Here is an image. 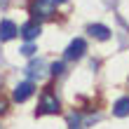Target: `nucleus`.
<instances>
[{
    "label": "nucleus",
    "mask_w": 129,
    "mask_h": 129,
    "mask_svg": "<svg viewBox=\"0 0 129 129\" xmlns=\"http://www.w3.org/2000/svg\"><path fill=\"white\" fill-rule=\"evenodd\" d=\"M35 92V87H33V82H21V85H17L14 87V94H12V99L17 103H24L28 96H31Z\"/></svg>",
    "instance_id": "nucleus-5"
},
{
    "label": "nucleus",
    "mask_w": 129,
    "mask_h": 129,
    "mask_svg": "<svg viewBox=\"0 0 129 129\" xmlns=\"http://www.w3.org/2000/svg\"><path fill=\"white\" fill-rule=\"evenodd\" d=\"M17 33H19V28H17L14 21H10V19H3V21H0V40H3V42L12 40Z\"/></svg>",
    "instance_id": "nucleus-6"
},
{
    "label": "nucleus",
    "mask_w": 129,
    "mask_h": 129,
    "mask_svg": "<svg viewBox=\"0 0 129 129\" xmlns=\"http://www.w3.org/2000/svg\"><path fill=\"white\" fill-rule=\"evenodd\" d=\"M40 33H42V28H40V24H38V21H28V24H24V26L19 28V35L24 38L26 42H33Z\"/></svg>",
    "instance_id": "nucleus-4"
},
{
    "label": "nucleus",
    "mask_w": 129,
    "mask_h": 129,
    "mask_svg": "<svg viewBox=\"0 0 129 129\" xmlns=\"http://www.w3.org/2000/svg\"><path fill=\"white\" fill-rule=\"evenodd\" d=\"M87 33L92 38H96V40H108L110 38V28L103 26V24H92V26H87Z\"/></svg>",
    "instance_id": "nucleus-7"
},
{
    "label": "nucleus",
    "mask_w": 129,
    "mask_h": 129,
    "mask_svg": "<svg viewBox=\"0 0 129 129\" xmlns=\"http://www.w3.org/2000/svg\"><path fill=\"white\" fill-rule=\"evenodd\" d=\"M0 82H3V80H0Z\"/></svg>",
    "instance_id": "nucleus-14"
},
{
    "label": "nucleus",
    "mask_w": 129,
    "mask_h": 129,
    "mask_svg": "<svg viewBox=\"0 0 129 129\" xmlns=\"http://www.w3.org/2000/svg\"><path fill=\"white\" fill-rule=\"evenodd\" d=\"M68 127H71V129H82V117L78 115V113L68 115Z\"/></svg>",
    "instance_id": "nucleus-10"
},
{
    "label": "nucleus",
    "mask_w": 129,
    "mask_h": 129,
    "mask_svg": "<svg viewBox=\"0 0 129 129\" xmlns=\"http://www.w3.org/2000/svg\"><path fill=\"white\" fill-rule=\"evenodd\" d=\"M52 3H54V5H59V3H66V0H52Z\"/></svg>",
    "instance_id": "nucleus-13"
},
{
    "label": "nucleus",
    "mask_w": 129,
    "mask_h": 129,
    "mask_svg": "<svg viewBox=\"0 0 129 129\" xmlns=\"http://www.w3.org/2000/svg\"><path fill=\"white\" fill-rule=\"evenodd\" d=\"M54 12V3L52 0H33L31 3V17L33 19H47Z\"/></svg>",
    "instance_id": "nucleus-2"
},
{
    "label": "nucleus",
    "mask_w": 129,
    "mask_h": 129,
    "mask_svg": "<svg viewBox=\"0 0 129 129\" xmlns=\"http://www.w3.org/2000/svg\"><path fill=\"white\" fill-rule=\"evenodd\" d=\"M113 115H117V117H127L129 115V96H122V99L115 101V106H113Z\"/></svg>",
    "instance_id": "nucleus-9"
},
{
    "label": "nucleus",
    "mask_w": 129,
    "mask_h": 129,
    "mask_svg": "<svg viewBox=\"0 0 129 129\" xmlns=\"http://www.w3.org/2000/svg\"><path fill=\"white\" fill-rule=\"evenodd\" d=\"M87 52V42L82 40V38H75V40L66 47V61H78V59H82V54Z\"/></svg>",
    "instance_id": "nucleus-3"
},
{
    "label": "nucleus",
    "mask_w": 129,
    "mask_h": 129,
    "mask_svg": "<svg viewBox=\"0 0 129 129\" xmlns=\"http://www.w3.org/2000/svg\"><path fill=\"white\" fill-rule=\"evenodd\" d=\"M59 110H61L59 99L52 94V92H45L42 99H40V106H38V115H56Z\"/></svg>",
    "instance_id": "nucleus-1"
},
{
    "label": "nucleus",
    "mask_w": 129,
    "mask_h": 129,
    "mask_svg": "<svg viewBox=\"0 0 129 129\" xmlns=\"http://www.w3.org/2000/svg\"><path fill=\"white\" fill-rule=\"evenodd\" d=\"M26 75H28V78H31V80H40L42 78V75H45V61H42V59H38V61H31V63H28V68H26Z\"/></svg>",
    "instance_id": "nucleus-8"
},
{
    "label": "nucleus",
    "mask_w": 129,
    "mask_h": 129,
    "mask_svg": "<svg viewBox=\"0 0 129 129\" xmlns=\"http://www.w3.org/2000/svg\"><path fill=\"white\" fill-rule=\"evenodd\" d=\"M21 54H26V56H33V54H35V47H33L31 42H26L24 47H21Z\"/></svg>",
    "instance_id": "nucleus-12"
},
{
    "label": "nucleus",
    "mask_w": 129,
    "mask_h": 129,
    "mask_svg": "<svg viewBox=\"0 0 129 129\" xmlns=\"http://www.w3.org/2000/svg\"><path fill=\"white\" fill-rule=\"evenodd\" d=\"M63 73V61H54L52 63V75H61Z\"/></svg>",
    "instance_id": "nucleus-11"
}]
</instances>
